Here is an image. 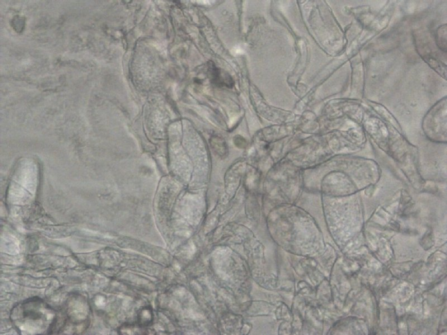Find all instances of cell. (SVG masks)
<instances>
[{
  "label": "cell",
  "instance_id": "cell-1",
  "mask_svg": "<svg viewBox=\"0 0 447 335\" xmlns=\"http://www.w3.org/2000/svg\"><path fill=\"white\" fill-rule=\"evenodd\" d=\"M14 321L30 329H43L46 326L51 308L37 297L26 300L14 308Z\"/></svg>",
  "mask_w": 447,
  "mask_h": 335
},
{
  "label": "cell",
  "instance_id": "cell-2",
  "mask_svg": "<svg viewBox=\"0 0 447 335\" xmlns=\"http://www.w3.org/2000/svg\"><path fill=\"white\" fill-rule=\"evenodd\" d=\"M153 318L152 308L149 306H145L139 311L137 323L142 328L146 329L152 325Z\"/></svg>",
  "mask_w": 447,
  "mask_h": 335
},
{
  "label": "cell",
  "instance_id": "cell-3",
  "mask_svg": "<svg viewBox=\"0 0 447 335\" xmlns=\"http://www.w3.org/2000/svg\"><path fill=\"white\" fill-rule=\"evenodd\" d=\"M236 54H240L241 53L243 52L241 48L235 49L234 51Z\"/></svg>",
  "mask_w": 447,
  "mask_h": 335
}]
</instances>
